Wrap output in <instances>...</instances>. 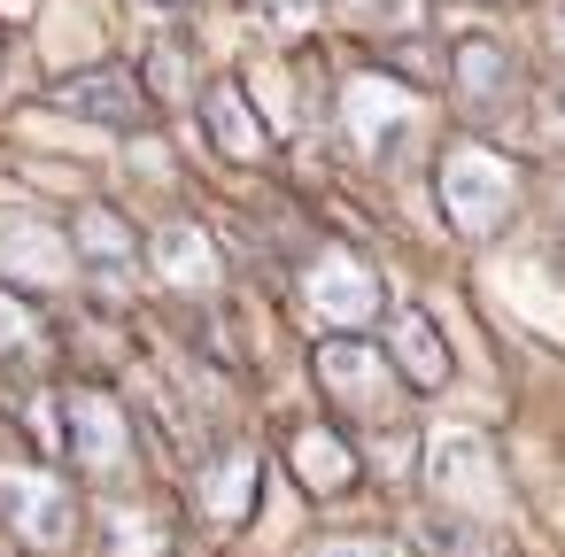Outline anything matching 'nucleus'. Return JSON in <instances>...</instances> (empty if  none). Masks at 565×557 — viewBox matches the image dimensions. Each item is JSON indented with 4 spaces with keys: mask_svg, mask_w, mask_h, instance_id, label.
Wrapping results in <instances>:
<instances>
[{
    "mask_svg": "<svg viewBox=\"0 0 565 557\" xmlns=\"http://www.w3.org/2000/svg\"><path fill=\"white\" fill-rule=\"evenodd\" d=\"M426 488H434L441 503H457L465 518H488V511L503 503V464H495L488 433H480V426H441V433L426 441Z\"/></svg>",
    "mask_w": 565,
    "mask_h": 557,
    "instance_id": "2",
    "label": "nucleus"
},
{
    "mask_svg": "<svg viewBox=\"0 0 565 557\" xmlns=\"http://www.w3.org/2000/svg\"><path fill=\"white\" fill-rule=\"evenodd\" d=\"M78 233H86V256H94V264L132 271V256H140V248H132V225H125L109 202H86V210H78Z\"/></svg>",
    "mask_w": 565,
    "mask_h": 557,
    "instance_id": "17",
    "label": "nucleus"
},
{
    "mask_svg": "<svg viewBox=\"0 0 565 557\" xmlns=\"http://www.w3.org/2000/svg\"><path fill=\"white\" fill-rule=\"evenodd\" d=\"M542 40H550V55H557V63H565V9H557V17H550V24H542Z\"/></svg>",
    "mask_w": 565,
    "mask_h": 557,
    "instance_id": "21",
    "label": "nucleus"
},
{
    "mask_svg": "<svg viewBox=\"0 0 565 557\" xmlns=\"http://www.w3.org/2000/svg\"><path fill=\"white\" fill-rule=\"evenodd\" d=\"M55 109H71V117H86V125H109V132H140V125H148V94H140V78L117 71V63L55 78Z\"/></svg>",
    "mask_w": 565,
    "mask_h": 557,
    "instance_id": "6",
    "label": "nucleus"
},
{
    "mask_svg": "<svg viewBox=\"0 0 565 557\" xmlns=\"http://www.w3.org/2000/svg\"><path fill=\"white\" fill-rule=\"evenodd\" d=\"M557 264H565V248H557Z\"/></svg>",
    "mask_w": 565,
    "mask_h": 557,
    "instance_id": "24",
    "label": "nucleus"
},
{
    "mask_svg": "<svg viewBox=\"0 0 565 557\" xmlns=\"http://www.w3.org/2000/svg\"><path fill=\"white\" fill-rule=\"evenodd\" d=\"M0 271H24V279L55 287V279L71 271V248H63L55 225H40V217H0Z\"/></svg>",
    "mask_w": 565,
    "mask_h": 557,
    "instance_id": "12",
    "label": "nucleus"
},
{
    "mask_svg": "<svg viewBox=\"0 0 565 557\" xmlns=\"http://www.w3.org/2000/svg\"><path fill=\"white\" fill-rule=\"evenodd\" d=\"M148 9H186V0H148Z\"/></svg>",
    "mask_w": 565,
    "mask_h": 557,
    "instance_id": "22",
    "label": "nucleus"
},
{
    "mask_svg": "<svg viewBox=\"0 0 565 557\" xmlns=\"http://www.w3.org/2000/svg\"><path fill=\"white\" fill-rule=\"evenodd\" d=\"M441 210H449V225L457 233H472V240H488V233H503L511 225V210H519V171L495 156V148H480V140H449L441 148Z\"/></svg>",
    "mask_w": 565,
    "mask_h": 557,
    "instance_id": "1",
    "label": "nucleus"
},
{
    "mask_svg": "<svg viewBox=\"0 0 565 557\" xmlns=\"http://www.w3.org/2000/svg\"><path fill=\"white\" fill-rule=\"evenodd\" d=\"M0 511H9L40 549H63L78 534V503L55 472H24V464H0Z\"/></svg>",
    "mask_w": 565,
    "mask_h": 557,
    "instance_id": "5",
    "label": "nucleus"
},
{
    "mask_svg": "<svg viewBox=\"0 0 565 557\" xmlns=\"http://www.w3.org/2000/svg\"><path fill=\"white\" fill-rule=\"evenodd\" d=\"M63 418H71V449H78V464L86 472H117L125 464V410L102 395V387H78L71 403H63Z\"/></svg>",
    "mask_w": 565,
    "mask_h": 557,
    "instance_id": "8",
    "label": "nucleus"
},
{
    "mask_svg": "<svg viewBox=\"0 0 565 557\" xmlns=\"http://www.w3.org/2000/svg\"><path fill=\"white\" fill-rule=\"evenodd\" d=\"M542 132L565 148V78H557V86H550V101H542Z\"/></svg>",
    "mask_w": 565,
    "mask_h": 557,
    "instance_id": "19",
    "label": "nucleus"
},
{
    "mask_svg": "<svg viewBox=\"0 0 565 557\" xmlns=\"http://www.w3.org/2000/svg\"><path fill=\"white\" fill-rule=\"evenodd\" d=\"M511 47L503 40H465L457 47V86H465V101H503L511 94Z\"/></svg>",
    "mask_w": 565,
    "mask_h": 557,
    "instance_id": "15",
    "label": "nucleus"
},
{
    "mask_svg": "<svg viewBox=\"0 0 565 557\" xmlns=\"http://www.w3.org/2000/svg\"><path fill=\"white\" fill-rule=\"evenodd\" d=\"M318 379H326V395H333L341 410H356V418H380V410L395 403L387 356L364 349V341H326V349H318Z\"/></svg>",
    "mask_w": 565,
    "mask_h": 557,
    "instance_id": "7",
    "label": "nucleus"
},
{
    "mask_svg": "<svg viewBox=\"0 0 565 557\" xmlns=\"http://www.w3.org/2000/svg\"><path fill=\"white\" fill-rule=\"evenodd\" d=\"M395 372H403L411 387H441V379H449V349H441V333L426 325V310H395Z\"/></svg>",
    "mask_w": 565,
    "mask_h": 557,
    "instance_id": "14",
    "label": "nucleus"
},
{
    "mask_svg": "<svg viewBox=\"0 0 565 557\" xmlns=\"http://www.w3.org/2000/svg\"><path fill=\"white\" fill-rule=\"evenodd\" d=\"M256 480H264V457L256 449H225L210 464V480H202V518L210 526H241L256 511Z\"/></svg>",
    "mask_w": 565,
    "mask_h": 557,
    "instance_id": "11",
    "label": "nucleus"
},
{
    "mask_svg": "<svg viewBox=\"0 0 565 557\" xmlns=\"http://www.w3.org/2000/svg\"><path fill=\"white\" fill-rule=\"evenodd\" d=\"M279 9H295V0H279ZM302 9H310V0H302Z\"/></svg>",
    "mask_w": 565,
    "mask_h": 557,
    "instance_id": "23",
    "label": "nucleus"
},
{
    "mask_svg": "<svg viewBox=\"0 0 565 557\" xmlns=\"http://www.w3.org/2000/svg\"><path fill=\"white\" fill-rule=\"evenodd\" d=\"M287 457H295V472H302V488H310V495H349V488H356V472H364L356 441H349V433H333V426H295Z\"/></svg>",
    "mask_w": 565,
    "mask_h": 557,
    "instance_id": "9",
    "label": "nucleus"
},
{
    "mask_svg": "<svg viewBox=\"0 0 565 557\" xmlns=\"http://www.w3.org/2000/svg\"><path fill=\"white\" fill-rule=\"evenodd\" d=\"M40 356H47V325L0 287V372H40Z\"/></svg>",
    "mask_w": 565,
    "mask_h": 557,
    "instance_id": "16",
    "label": "nucleus"
},
{
    "mask_svg": "<svg viewBox=\"0 0 565 557\" xmlns=\"http://www.w3.org/2000/svg\"><path fill=\"white\" fill-rule=\"evenodd\" d=\"M341 117H349V140L364 148V163H403L411 132H418V101L395 86V78H349L341 94Z\"/></svg>",
    "mask_w": 565,
    "mask_h": 557,
    "instance_id": "3",
    "label": "nucleus"
},
{
    "mask_svg": "<svg viewBox=\"0 0 565 557\" xmlns=\"http://www.w3.org/2000/svg\"><path fill=\"white\" fill-rule=\"evenodd\" d=\"M318 557H387V549H380V542H326Z\"/></svg>",
    "mask_w": 565,
    "mask_h": 557,
    "instance_id": "20",
    "label": "nucleus"
},
{
    "mask_svg": "<svg viewBox=\"0 0 565 557\" xmlns=\"http://www.w3.org/2000/svg\"><path fill=\"white\" fill-rule=\"evenodd\" d=\"M302 302H310L326 325L364 333V325L380 318V279H372L364 256H349V248H318L310 271H302Z\"/></svg>",
    "mask_w": 565,
    "mask_h": 557,
    "instance_id": "4",
    "label": "nucleus"
},
{
    "mask_svg": "<svg viewBox=\"0 0 565 557\" xmlns=\"http://www.w3.org/2000/svg\"><path fill=\"white\" fill-rule=\"evenodd\" d=\"M156 264H163V279L186 287V294H210V287H217V248H210V233H202L194 217H171V225L156 233Z\"/></svg>",
    "mask_w": 565,
    "mask_h": 557,
    "instance_id": "13",
    "label": "nucleus"
},
{
    "mask_svg": "<svg viewBox=\"0 0 565 557\" xmlns=\"http://www.w3.org/2000/svg\"><path fill=\"white\" fill-rule=\"evenodd\" d=\"M426 549L434 557H495V534L480 526V518H426Z\"/></svg>",
    "mask_w": 565,
    "mask_h": 557,
    "instance_id": "18",
    "label": "nucleus"
},
{
    "mask_svg": "<svg viewBox=\"0 0 565 557\" xmlns=\"http://www.w3.org/2000/svg\"><path fill=\"white\" fill-rule=\"evenodd\" d=\"M202 125L217 140V156H233V163H264V148H271V132L256 125V101L241 86H210L202 94Z\"/></svg>",
    "mask_w": 565,
    "mask_h": 557,
    "instance_id": "10",
    "label": "nucleus"
}]
</instances>
